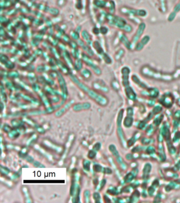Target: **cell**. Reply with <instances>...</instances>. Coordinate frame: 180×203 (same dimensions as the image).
<instances>
[{
	"label": "cell",
	"instance_id": "obj_7",
	"mask_svg": "<svg viewBox=\"0 0 180 203\" xmlns=\"http://www.w3.org/2000/svg\"><path fill=\"white\" fill-rule=\"evenodd\" d=\"M81 36L84 41H85L89 45L92 44V36L86 30H83L81 32Z\"/></svg>",
	"mask_w": 180,
	"mask_h": 203
},
{
	"label": "cell",
	"instance_id": "obj_15",
	"mask_svg": "<svg viewBox=\"0 0 180 203\" xmlns=\"http://www.w3.org/2000/svg\"><path fill=\"white\" fill-rule=\"evenodd\" d=\"M108 31V29L107 28V27H104V26H102L100 27V32L102 34H105L107 33Z\"/></svg>",
	"mask_w": 180,
	"mask_h": 203
},
{
	"label": "cell",
	"instance_id": "obj_6",
	"mask_svg": "<svg viewBox=\"0 0 180 203\" xmlns=\"http://www.w3.org/2000/svg\"><path fill=\"white\" fill-rule=\"evenodd\" d=\"M79 44L80 45V47L82 48V49L83 50H85L87 53H88V55L89 56H92L94 55V52L92 50V49L89 47V46L88 45H86L84 41L81 40H79Z\"/></svg>",
	"mask_w": 180,
	"mask_h": 203
},
{
	"label": "cell",
	"instance_id": "obj_8",
	"mask_svg": "<svg viewBox=\"0 0 180 203\" xmlns=\"http://www.w3.org/2000/svg\"><path fill=\"white\" fill-rule=\"evenodd\" d=\"M80 73L82 77L85 80H89L92 77V72L87 68L82 69L80 70Z\"/></svg>",
	"mask_w": 180,
	"mask_h": 203
},
{
	"label": "cell",
	"instance_id": "obj_1",
	"mask_svg": "<svg viewBox=\"0 0 180 203\" xmlns=\"http://www.w3.org/2000/svg\"><path fill=\"white\" fill-rule=\"evenodd\" d=\"M70 77L72 81L75 83L82 90L86 93L90 97L94 100L96 102L101 105H105L107 104L108 100L105 96L98 93L95 90L89 88L85 84L80 82L76 76L70 74Z\"/></svg>",
	"mask_w": 180,
	"mask_h": 203
},
{
	"label": "cell",
	"instance_id": "obj_19",
	"mask_svg": "<svg viewBox=\"0 0 180 203\" xmlns=\"http://www.w3.org/2000/svg\"><path fill=\"white\" fill-rule=\"evenodd\" d=\"M95 153H94V152L92 151L89 152V154L88 155V156L89 157V158H94L95 157Z\"/></svg>",
	"mask_w": 180,
	"mask_h": 203
},
{
	"label": "cell",
	"instance_id": "obj_9",
	"mask_svg": "<svg viewBox=\"0 0 180 203\" xmlns=\"http://www.w3.org/2000/svg\"><path fill=\"white\" fill-rule=\"evenodd\" d=\"M74 68L77 71H80L82 68V61L79 59H76L74 64Z\"/></svg>",
	"mask_w": 180,
	"mask_h": 203
},
{
	"label": "cell",
	"instance_id": "obj_5",
	"mask_svg": "<svg viewBox=\"0 0 180 203\" xmlns=\"http://www.w3.org/2000/svg\"><path fill=\"white\" fill-rule=\"evenodd\" d=\"M58 78L59 80V82L60 83V87L61 88V90L63 92V94L64 95H67V86L66 84L64 78H63L62 75H61V73L60 72L58 73Z\"/></svg>",
	"mask_w": 180,
	"mask_h": 203
},
{
	"label": "cell",
	"instance_id": "obj_18",
	"mask_svg": "<svg viewBox=\"0 0 180 203\" xmlns=\"http://www.w3.org/2000/svg\"><path fill=\"white\" fill-rule=\"evenodd\" d=\"M93 32L95 34H98L100 32V29H99L97 27H94V29H93Z\"/></svg>",
	"mask_w": 180,
	"mask_h": 203
},
{
	"label": "cell",
	"instance_id": "obj_17",
	"mask_svg": "<svg viewBox=\"0 0 180 203\" xmlns=\"http://www.w3.org/2000/svg\"><path fill=\"white\" fill-rule=\"evenodd\" d=\"M7 62L5 64V66L8 68H10V69H12V68H13V67H14V65L13 63H12V62L11 61H9V64H8V62Z\"/></svg>",
	"mask_w": 180,
	"mask_h": 203
},
{
	"label": "cell",
	"instance_id": "obj_16",
	"mask_svg": "<svg viewBox=\"0 0 180 203\" xmlns=\"http://www.w3.org/2000/svg\"><path fill=\"white\" fill-rule=\"evenodd\" d=\"M67 1V0H58L57 5H58V6H59L60 7H62L66 4Z\"/></svg>",
	"mask_w": 180,
	"mask_h": 203
},
{
	"label": "cell",
	"instance_id": "obj_2",
	"mask_svg": "<svg viewBox=\"0 0 180 203\" xmlns=\"http://www.w3.org/2000/svg\"><path fill=\"white\" fill-rule=\"evenodd\" d=\"M143 74L148 76L150 78L164 81H171L178 78L180 77V68H177L173 73H164L156 71L147 66L143 67Z\"/></svg>",
	"mask_w": 180,
	"mask_h": 203
},
{
	"label": "cell",
	"instance_id": "obj_12",
	"mask_svg": "<svg viewBox=\"0 0 180 203\" xmlns=\"http://www.w3.org/2000/svg\"><path fill=\"white\" fill-rule=\"evenodd\" d=\"M124 54V50L123 49H120L119 50L115 55V58L116 60H119L121 57L123 56Z\"/></svg>",
	"mask_w": 180,
	"mask_h": 203
},
{
	"label": "cell",
	"instance_id": "obj_11",
	"mask_svg": "<svg viewBox=\"0 0 180 203\" xmlns=\"http://www.w3.org/2000/svg\"><path fill=\"white\" fill-rule=\"evenodd\" d=\"M70 35H71V36L72 37V38H73L74 40H77L79 39L80 35H79V32H77L76 30V31H73V32H72L70 33Z\"/></svg>",
	"mask_w": 180,
	"mask_h": 203
},
{
	"label": "cell",
	"instance_id": "obj_4",
	"mask_svg": "<svg viewBox=\"0 0 180 203\" xmlns=\"http://www.w3.org/2000/svg\"><path fill=\"white\" fill-rule=\"evenodd\" d=\"M93 86L95 89L102 90L104 91H107L108 88H107L105 83L101 80H96L93 83Z\"/></svg>",
	"mask_w": 180,
	"mask_h": 203
},
{
	"label": "cell",
	"instance_id": "obj_14",
	"mask_svg": "<svg viewBox=\"0 0 180 203\" xmlns=\"http://www.w3.org/2000/svg\"><path fill=\"white\" fill-rule=\"evenodd\" d=\"M95 4L99 8H103L105 3L102 1H100V0H96V1H95Z\"/></svg>",
	"mask_w": 180,
	"mask_h": 203
},
{
	"label": "cell",
	"instance_id": "obj_13",
	"mask_svg": "<svg viewBox=\"0 0 180 203\" xmlns=\"http://www.w3.org/2000/svg\"><path fill=\"white\" fill-rule=\"evenodd\" d=\"M102 58H103L104 61H105L106 63H107V64H111V63L112 60H111V58H110L108 56V55H107L106 53H104L102 54Z\"/></svg>",
	"mask_w": 180,
	"mask_h": 203
},
{
	"label": "cell",
	"instance_id": "obj_10",
	"mask_svg": "<svg viewBox=\"0 0 180 203\" xmlns=\"http://www.w3.org/2000/svg\"><path fill=\"white\" fill-rule=\"evenodd\" d=\"M93 46L94 47V48L96 50L97 52L99 53V54H102L104 53V51H103V50H102V48H101L100 44L99 43V42L97 41H95L94 43H93Z\"/></svg>",
	"mask_w": 180,
	"mask_h": 203
},
{
	"label": "cell",
	"instance_id": "obj_3",
	"mask_svg": "<svg viewBox=\"0 0 180 203\" xmlns=\"http://www.w3.org/2000/svg\"><path fill=\"white\" fill-rule=\"evenodd\" d=\"M81 58H82V60L85 63L86 65H87L88 67L91 68L94 72L97 75H100L101 73V70L99 68V67L95 65L93 61L90 58L89 56H88V54L82 53L81 55Z\"/></svg>",
	"mask_w": 180,
	"mask_h": 203
}]
</instances>
